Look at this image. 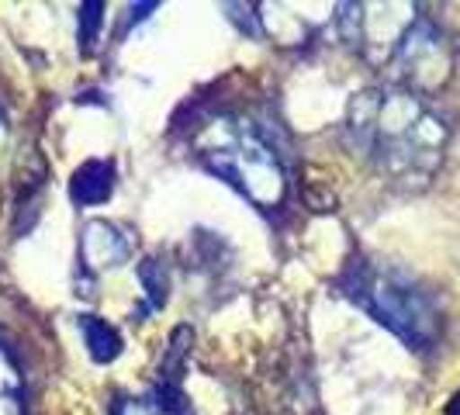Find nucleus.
Instances as JSON below:
<instances>
[{"label": "nucleus", "mask_w": 460, "mask_h": 415, "mask_svg": "<svg viewBox=\"0 0 460 415\" xmlns=\"http://www.w3.org/2000/svg\"><path fill=\"white\" fill-rule=\"evenodd\" d=\"M346 138L388 181L422 187L443 163L450 128L426 97L402 87H374L349 101Z\"/></svg>", "instance_id": "obj_1"}, {"label": "nucleus", "mask_w": 460, "mask_h": 415, "mask_svg": "<svg viewBox=\"0 0 460 415\" xmlns=\"http://www.w3.org/2000/svg\"><path fill=\"white\" fill-rule=\"evenodd\" d=\"M343 295L364 308L374 322L392 329L412 349H433L443 336V312L433 291L412 274L381 260H353L340 277Z\"/></svg>", "instance_id": "obj_2"}, {"label": "nucleus", "mask_w": 460, "mask_h": 415, "mask_svg": "<svg viewBox=\"0 0 460 415\" xmlns=\"http://www.w3.org/2000/svg\"><path fill=\"white\" fill-rule=\"evenodd\" d=\"M201 166L232 184L260 211H274L288 198V173L267 136L243 118L215 121L201 142Z\"/></svg>", "instance_id": "obj_3"}, {"label": "nucleus", "mask_w": 460, "mask_h": 415, "mask_svg": "<svg viewBox=\"0 0 460 415\" xmlns=\"http://www.w3.org/2000/svg\"><path fill=\"white\" fill-rule=\"evenodd\" d=\"M385 69L392 76V87L412 91L419 97L437 93L454 76V49H450V39L439 31L437 22H429L426 14H419L405 28V35L394 46L392 59H388Z\"/></svg>", "instance_id": "obj_4"}, {"label": "nucleus", "mask_w": 460, "mask_h": 415, "mask_svg": "<svg viewBox=\"0 0 460 415\" xmlns=\"http://www.w3.org/2000/svg\"><path fill=\"white\" fill-rule=\"evenodd\" d=\"M132 253V239L118 229L115 222H104V218H93L84 225L80 235V263L87 270H108L125 263Z\"/></svg>", "instance_id": "obj_5"}, {"label": "nucleus", "mask_w": 460, "mask_h": 415, "mask_svg": "<svg viewBox=\"0 0 460 415\" xmlns=\"http://www.w3.org/2000/svg\"><path fill=\"white\" fill-rule=\"evenodd\" d=\"M115 190V163L111 160H87L84 166H76L73 181H69V198L73 205L93 208L104 205Z\"/></svg>", "instance_id": "obj_6"}, {"label": "nucleus", "mask_w": 460, "mask_h": 415, "mask_svg": "<svg viewBox=\"0 0 460 415\" xmlns=\"http://www.w3.org/2000/svg\"><path fill=\"white\" fill-rule=\"evenodd\" d=\"M80 332H84V343H87V353L97 364H111L121 353V332H118L111 322L97 319V315H80L76 319Z\"/></svg>", "instance_id": "obj_7"}, {"label": "nucleus", "mask_w": 460, "mask_h": 415, "mask_svg": "<svg viewBox=\"0 0 460 415\" xmlns=\"http://www.w3.org/2000/svg\"><path fill=\"white\" fill-rule=\"evenodd\" d=\"M0 415H24V377L4 343H0Z\"/></svg>", "instance_id": "obj_8"}, {"label": "nucleus", "mask_w": 460, "mask_h": 415, "mask_svg": "<svg viewBox=\"0 0 460 415\" xmlns=\"http://www.w3.org/2000/svg\"><path fill=\"white\" fill-rule=\"evenodd\" d=\"M101 11H104V4H97V0H91V4H84L80 11H76V22H80V42H84V52H93V46H97V28H101Z\"/></svg>", "instance_id": "obj_9"}, {"label": "nucleus", "mask_w": 460, "mask_h": 415, "mask_svg": "<svg viewBox=\"0 0 460 415\" xmlns=\"http://www.w3.org/2000/svg\"><path fill=\"white\" fill-rule=\"evenodd\" d=\"M447 415H460V394L450 402V409H447Z\"/></svg>", "instance_id": "obj_10"}]
</instances>
